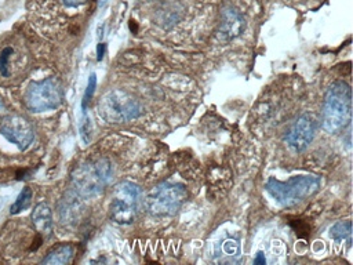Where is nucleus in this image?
<instances>
[{
    "instance_id": "obj_11",
    "label": "nucleus",
    "mask_w": 353,
    "mask_h": 265,
    "mask_svg": "<svg viewBox=\"0 0 353 265\" xmlns=\"http://www.w3.org/2000/svg\"><path fill=\"white\" fill-rule=\"evenodd\" d=\"M32 222L36 230L44 237H50L52 233V215L47 203H39L32 213Z\"/></svg>"
},
{
    "instance_id": "obj_4",
    "label": "nucleus",
    "mask_w": 353,
    "mask_h": 265,
    "mask_svg": "<svg viewBox=\"0 0 353 265\" xmlns=\"http://www.w3.org/2000/svg\"><path fill=\"white\" fill-rule=\"evenodd\" d=\"M98 115L108 123H125L137 119L141 104L124 90H110L98 101Z\"/></svg>"
},
{
    "instance_id": "obj_20",
    "label": "nucleus",
    "mask_w": 353,
    "mask_h": 265,
    "mask_svg": "<svg viewBox=\"0 0 353 265\" xmlns=\"http://www.w3.org/2000/svg\"><path fill=\"white\" fill-rule=\"evenodd\" d=\"M254 262L255 264H265L266 262V259H265V257H263V254L261 251L256 254V258L254 259Z\"/></svg>"
},
{
    "instance_id": "obj_13",
    "label": "nucleus",
    "mask_w": 353,
    "mask_h": 265,
    "mask_svg": "<svg viewBox=\"0 0 353 265\" xmlns=\"http://www.w3.org/2000/svg\"><path fill=\"white\" fill-rule=\"evenodd\" d=\"M330 236H331L334 240H336V242H341V240L347 239V242L350 243L352 222H350V221H341V222H336L335 225L331 226V229H330Z\"/></svg>"
},
{
    "instance_id": "obj_6",
    "label": "nucleus",
    "mask_w": 353,
    "mask_h": 265,
    "mask_svg": "<svg viewBox=\"0 0 353 265\" xmlns=\"http://www.w3.org/2000/svg\"><path fill=\"white\" fill-rule=\"evenodd\" d=\"M141 189L138 185L123 181L116 185L110 200V217L119 224H131L138 213Z\"/></svg>"
},
{
    "instance_id": "obj_16",
    "label": "nucleus",
    "mask_w": 353,
    "mask_h": 265,
    "mask_svg": "<svg viewBox=\"0 0 353 265\" xmlns=\"http://www.w3.org/2000/svg\"><path fill=\"white\" fill-rule=\"evenodd\" d=\"M95 87H97V76H95V73H92V75L88 77V83H87V87H85L84 95H83V101H81V109H83V110H85L87 104L91 101L92 94H94V91H95Z\"/></svg>"
},
{
    "instance_id": "obj_2",
    "label": "nucleus",
    "mask_w": 353,
    "mask_h": 265,
    "mask_svg": "<svg viewBox=\"0 0 353 265\" xmlns=\"http://www.w3.org/2000/svg\"><path fill=\"white\" fill-rule=\"evenodd\" d=\"M320 178L316 175H295L287 181L269 178L265 189L281 206L292 207L313 196L320 189Z\"/></svg>"
},
{
    "instance_id": "obj_17",
    "label": "nucleus",
    "mask_w": 353,
    "mask_h": 265,
    "mask_svg": "<svg viewBox=\"0 0 353 265\" xmlns=\"http://www.w3.org/2000/svg\"><path fill=\"white\" fill-rule=\"evenodd\" d=\"M80 135L83 138V141L85 144H88L90 138H91V123H90V119L88 117H83V120L80 121Z\"/></svg>"
},
{
    "instance_id": "obj_19",
    "label": "nucleus",
    "mask_w": 353,
    "mask_h": 265,
    "mask_svg": "<svg viewBox=\"0 0 353 265\" xmlns=\"http://www.w3.org/2000/svg\"><path fill=\"white\" fill-rule=\"evenodd\" d=\"M103 54H105V44L99 43L98 48H97V58H98V61H101L103 58Z\"/></svg>"
},
{
    "instance_id": "obj_8",
    "label": "nucleus",
    "mask_w": 353,
    "mask_h": 265,
    "mask_svg": "<svg viewBox=\"0 0 353 265\" xmlns=\"http://www.w3.org/2000/svg\"><path fill=\"white\" fill-rule=\"evenodd\" d=\"M1 134L19 149H26L34 137L33 127L29 120L21 115H10L0 124Z\"/></svg>"
},
{
    "instance_id": "obj_1",
    "label": "nucleus",
    "mask_w": 353,
    "mask_h": 265,
    "mask_svg": "<svg viewBox=\"0 0 353 265\" xmlns=\"http://www.w3.org/2000/svg\"><path fill=\"white\" fill-rule=\"evenodd\" d=\"M352 117V91L347 83L338 80L334 81L324 97L321 126L330 132H338L346 127Z\"/></svg>"
},
{
    "instance_id": "obj_5",
    "label": "nucleus",
    "mask_w": 353,
    "mask_h": 265,
    "mask_svg": "<svg viewBox=\"0 0 353 265\" xmlns=\"http://www.w3.org/2000/svg\"><path fill=\"white\" fill-rule=\"evenodd\" d=\"M188 197L186 188L176 182H163L154 186L145 199L146 210L153 215H174Z\"/></svg>"
},
{
    "instance_id": "obj_15",
    "label": "nucleus",
    "mask_w": 353,
    "mask_h": 265,
    "mask_svg": "<svg viewBox=\"0 0 353 265\" xmlns=\"http://www.w3.org/2000/svg\"><path fill=\"white\" fill-rule=\"evenodd\" d=\"M14 54V48L7 46L4 47L1 51H0V75L7 77L10 76V59H11V55Z\"/></svg>"
},
{
    "instance_id": "obj_7",
    "label": "nucleus",
    "mask_w": 353,
    "mask_h": 265,
    "mask_svg": "<svg viewBox=\"0 0 353 265\" xmlns=\"http://www.w3.org/2000/svg\"><path fill=\"white\" fill-rule=\"evenodd\" d=\"M25 102L33 112L55 109L62 102V86L59 80L48 77L32 83L26 91Z\"/></svg>"
},
{
    "instance_id": "obj_9",
    "label": "nucleus",
    "mask_w": 353,
    "mask_h": 265,
    "mask_svg": "<svg viewBox=\"0 0 353 265\" xmlns=\"http://www.w3.org/2000/svg\"><path fill=\"white\" fill-rule=\"evenodd\" d=\"M316 132V121L310 115H301L285 134V141L295 152L305 150Z\"/></svg>"
},
{
    "instance_id": "obj_18",
    "label": "nucleus",
    "mask_w": 353,
    "mask_h": 265,
    "mask_svg": "<svg viewBox=\"0 0 353 265\" xmlns=\"http://www.w3.org/2000/svg\"><path fill=\"white\" fill-rule=\"evenodd\" d=\"M87 0H62V3L68 7H77V6H81L84 4Z\"/></svg>"
},
{
    "instance_id": "obj_14",
    "label": "nucleus",
    "mask_w": 353,
    "mask_h": 265,
    "mask_svg": "<svg viewBox=\"0 0 353 265\" xmlns=\"http://www.w3.org/2000/svg\"><path fill=\"white\" fill-rule=\"evenodd\" d=\"M32 196H33V192L30 188H23L22 192L18 195L17 200L14 202V204L11 206L10 208V213L11 214H18L21 211H23L25 208L29 207L30 202H32Z\"/></svg>"
},
{
    "instance_id": "obj_3",
    "label": "nucleus",
    "mask_w": 353,
    "mask_h": 265,
    "mask_svg": "<svg viewBox=\"0 0 353 265\" xmlns=\"http://www.w3.org/2000/svg\"><path fill=\"white\" fill-rule=\"evenodd\" d=\"M112 178V167L106 159L88 160L80 164L72 174L76 192L84 197L98 195Z\"/></svg>"
},
{
    "instance_id": "obj_10",
    "label": "nucleus",
    "mask_w": 353,
    "mask_h": 265,
    "mask_svg": "<svg viewBox=\"0 0 353 265\" xmlns=\"http://www.w3.org/2000/svg\"><path fill=\"white\" fill-rule=\"evenodd\" d=\"M244 29L243 17L233 8H225L221 15V25L218 28V39L221 41H230L237 37Z\"/></svg>"
},
{
    "instance_id": "obj_12",
    "label": "nucleus",
    "mask_w": 353,
    "mask_h": 265,
    "mask_svg": "<svg viewBox=\"0 0 353 265\" xmlns=\"http://www.w3.org/2000/svg\"><path fill=\"white\" fill-rule=\"evenodd\" d=\"M73 255H74V247L69 243H63V244L55 246L41 262L50 264V265H65L72 261Z\"/></svg>"
}]
</instances>
